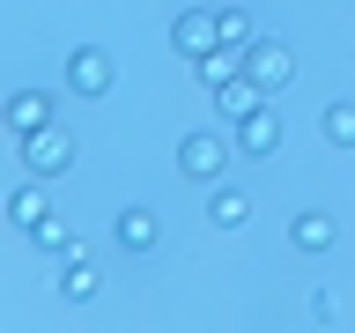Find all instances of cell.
<instances>
[{"label":"cell","instance_id":"obj_1","mask_svg":"<svg viewBox=\"0 0 355 333\" xmlns=\"http://www.w3.org/2000/svg\"><path fill=\"white\" fill-rule=\"evenodd\" d=\"M111 82H119V67H111L104 44H74L67 67H60V89H67V96H82V104H104Z\"/></svg>","mask_w":355,"mask_h":333},{"label":"cell","instance_id":"obj_2","mask_svg":"<svg viewBox=\"0 0 355 333\" xmlns=\"http://www.w3.org/2000/svg\"><path fill=\"white\" fill-rule=\"evenodd\" d=\"M15 155H22V171H30V178H67L82 148H74V133H67L60 119H52V126L22 133V141H15Z\"/></svg>","mask_w":355,"mask_h":333},{"label":"cell","instance_id":"obj_3","mask_svg":"<svg viewBox=\"0 0 355 333\" xmlns=\"http://www.w3.org/2000/svg\"><path fill=\"white\" fill-rule=\"evenodd\" d=\"M230 148H237V141H222V133H185V141H178V178H193V185H215L222 171H230Z\"/></svg>","mask_w":355,"mask_h":333},{"label":"cell","instance_id":"obj_4","mask_svg":"<svg viewBox=\"0 0 355 333\" xmlns=\"http://www.w3.org/2000/svg\"><path fill=\"white\" fill-rule=\"evenodd\" d=\"M244 82L259 89V96H282V89L296 82V52H288L282 37H259L252 52H244Z\"/></svg>","mask_w":355,"mask_h":333},{"label":"cell","instance_id":"obj_5","mask_svg":"<svg viewBox=\"0 0 355 333\" xmlns=\"http://www.w3.org/2000/svg\"><path fill=\"white\" fill-rule=\"evenodd\" d=\"M111 237H119V252H126V259H148L155 244H163V222H155V207L126 200V207H119V222H111Z\"/></svg>","mask_w":355,"mask_h":333},{"label":"cell","instance_id":"obj_6","mask_svg":"<svg viewBox=\"0 0 355 333\" xmlns=\"http://www.w3.org/2000/svg\"><path fill=\"white\" fill-rule=\"evenodd\" d=\"M171 44H178V60L215 52V44H222V8H185V15L171 22Z\"/></svg>","mask_w":355,"mask_h":333},{"label":"cell","instance_id":"obj_7","mask_svg":"<svg viewBox=\"0 0 355 333\" xmlns=\"http://www.w3.org/2000/svg\"><path fill=\"white\" fill-rule=\"evenodd\" d=\"M333 237H340V222H333L326 207H296V215H288V244H296L304 259H326Z\"/></svg>","mask_w":355,"mask_h":333},{"label":"cell","instance_id":"obj_8","mask_svg":"<svg viewBox=\"0 0 355 333\" xmlns=\"http://www.w3.org/2000/svg\"><path fill=\"white\" fill-rule=\"evenodd\" d=\"M237 148L252 155V163H266V155L282 148V111H274V96H266V104H259V111H252V119L237 126Z\"/></svg>","mask_w":355,"mask_h":333},{"label":"cell","instance_id":"obj_9","mask_svg":"<svg viewBox=\"0 0 355 333\" xmlns=\"http://www.w3.org/2000/svg\"><path fill=\"white\" fill-rule=\"evenodd\" d=\"M37 126H52V89H15L8 96V133H37Z\"/></svg>","mask_w":355,"mask_h":333},{"label":"cell","instance_id":"obj_10","mask_svg":"<svg viewBox=\"0 0 355 333\" xmlns=\"http://www.w3.org/2000/svg\"><path fill=\"white\" fill-rule=\"evenodd\" d=\"M207 96H215V119H230V126H244V119H252V111L266 104L259 89L244 82V74H230V82H222V89H207Z\"/></svg>","mask_w":355,"mask_h":333},{"label":"cell","instance_id":"obj_11","mask_svg":"<svg viewBox=\"0 0 355 333\" xmlns=\"http://www.w3.org/2000/svg\"><path fill=\"white\" fill-rule=\"evenodd\" d=\"M96 289H104V266L89 259V252H82V259H60V296H67V304H89Z\"/></svg>","mask_w":355,"mask_h":333},{"label":"cell","instance_id":"obj_12","mask_svg":"<svg viewBox=\"0 0 355 333\" xmlns=\"http://www.w3.org/2000/svg\"><path fill=\"white\" fill-rule=\"evenodd\" d=\"M207 222H215V230H244V222H252V193L215 185V193H207Z\"/></svg>","mask_w":355,"mask_h":333},{"label":"cell","instance_id":"obj_13","mask_svg":"<svg viewBox=\"0 0 355 333\" xmlns=\"http://www.w3.org/2000/svg\"><path fill=\"white\" fill-rule=\"evenodd\" d=\"M318 133H326L333 148H355V96H333V104L318 111Z\"/></svg>","mask_w":355,"mask_h":333},{"label":"cell","instance_id":"obj_14","mask_svg":"<svg viewBox=\"0 0 355 333\" xmlns=\"http://www.w3.org/2000/svg\"><path fill=\"white\" fill-rule=\"evenodd\" d=\"M8 215H15V230H30L37 215H52V200H44V178H30V185H15V193H8Z\"/></svg>","mask_w":355,"mask_h":333},{"label":"cell","instance_id":"obj_15","mask_svg":"<svg viewBox=\"0 0 355 333\" xmlns=\"http://www.w3.org/2000/svg\"><path fill=\"white\" fill-rule=\"evenodd\" d=\"M22 237L37 244V252H60V244L74 237V230H67V222H60V207H52V215H37V222H30V230H22Z\"/></svg>","mask_w":355,"mask_h":333},{"label":"cell","instance_id":"obj_16","mask_svg":"<svg viewBox=\"0 0 355 333\" xmlns=\"http://www.w3.org/2000/svg\"><path fill=\"white\" fill-rule=\"evenodd\" d=\"M333 311H340V304H333V289H311V326H333Z\"/></svg>","mask_w":355,"mask_h":333},{"label":"cell","instance_id":"obj_17","mask_svg":"<svg viewBox=\"0 0 355 333\" xmlns=\"http://www.w3.org/2000/svg\"><path fill=\"white\" fill-rule=\"evenodd\" d=\"M244 8H252V0H244Z\"/></svg>","mask_w":355,"mask_h":333}]
</instances>
